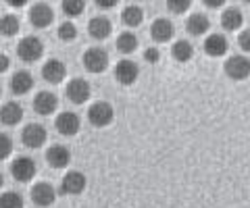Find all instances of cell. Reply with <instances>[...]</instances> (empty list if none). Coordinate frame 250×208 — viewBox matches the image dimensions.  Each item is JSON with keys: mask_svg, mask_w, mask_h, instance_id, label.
<instances>
[{"mask_svg": "<svg viewBox=\"0 0 250 208\" xmlns=\"http://www.w3.org/2000/svg\"><path fill=\"white\" fill-rule=\"evenodd\" d=\"M17 55L21 60H25V63H36V60H40L44 55V44L40 38L27 36L17 44Z\"/></svg>", "mask_w": 250, "mask_h": 208, "instance_id": "1", "label": "cell"}, {"mask_svg": "<svg viewBox=\"0 0 250 208\" xmlns=\"http://www.w3.org/2000/svg\"><path fill=\"white\" fill-rule=\"evenodd\" d=\"M88 119H90L92 125L106 127V125H111V123H113L115 111H113V106L108 102H94L90 106V111H88Z\"/></svg>", "mask_w": 250, "mask_h": 208, "instance_id": "2", "label": "cell"}, {"mask_svg": "<svg viewBox=\"0 0 250 208\" xmlns=\"http://www.w3.org/2000/svg\"><path fill=\"white\" fill-rule=\"evenodd\" d=\"M11 173H13L15 179L21 181V183L31 181L36 177V163H34V158L17 156L13 160V165H11Z\"/></svg>", "mask_w": 250, "mask_h": 208, "instance_id": "3", "label": "cell"}, {"mask_svg": "<svg viewBox=\"0 0 250 208\" xmlns=\"http://www.w3.org/2000/svg\"><path fill=\"white\" fill-rule=\"evenodd\" d=\"M225 73L231 77L233 81H244L250 77V60L246 57H229V60L225 63Z\"/></svg>", "mask_w": 250, "mask_h": 208, "instance_id": "4", "label": "cell"}, {"mask_svg": "<svg viewBox=\"0 0 250 208\" xmlns=\"http://www.w3.org/2000/svg\"><path fill=\"white\" fill-rule=\"evenodd\" d=\"M83 67L90 73H103L108 67V55L103 48H90L83 52Z\"/></svg>", "mask_w": 250, "mask_h": 208, "instance_id": "5", "label": "cell"}, {"mask_svg": "<svg viewBox=\"0 0 250 208\" xmlns=\"http://www.w3.org/2000/svg\"><path fill=\"white\" fill-rule=\"evenodd\" d=\"M85 186H88V181H85V175L82 171H69L65 177H62L61 191L67 196H80L85 189Z\"/></svg>", "mask_w": 250, "mask_h": 208, "instance_id": "6", "label": "cell"}, {"mask_svg": "<svg viewBox=\"0 0 250 208\" xmlns=\"http://www.w3.org/2000/svg\"><path fill=\"white\" fill-rule=\"evenodd\" d=\"M31 200H34L36 206L48 208V206L54 204V200H57V191H54V188L50 186V183L40 181V183H36V186L31 188Z\"/></svg>", "mask_w": 250, "mask_h": 208, "instance_id": "7", "label": "cell"}, {"mask_svg": "<svg viewBox=\"0 0 250 208\" xmlns=\"http://www.w3.org/2000/svg\"><path fill=\"white\" fill-rule=\"evenodd\" d=\"M21 140L27 148H40V146H44V142L48 140V133H46V129L42 125L29 123V125L21 132Z\"/></svg>", "mask_w": 250, "mask_h": 208, "instance_id": "8", "label": "cell"}, {"mask_svg": "<svg viewBox=\"0 0 250 208\" xmlns=\"http://www.w3.org/2000/svg\"><path fill=\"white\" fill-rule=\"evenodd\" d=\"M52 19H54V13L46 2H36L29 9V21L34 27H40V29L48 27L52 23Z\"/></svg>", "mask_w": 250, "mask_h": 208, "instance_id": "9", "label": "cell"}, {"mask_svg": "<svg viewBox=\"0 0 250 208\" xmlns=\"http://www.w3.org/2000/svg\"><path fill=\"white\" fill-rule=\"evenodd\" d=\"M23 119V106L19 102H15V100H9V102H4L0 106V123L6 127H15L19 125Z\"/></svg>", "mask_w": 250, "mask_h": 208, "instance_id": "10", "label": "cell"}, {"mask_svg": "<svg viewBox=\"0 0 250 208\" xmlns=\"http://www.w3.org/2000/svg\"><path fill=\"white\" fill-rule=\"evenodd\" d=\"M140 75V69L134 60H119L115 67V79L121 83V86H131Z\"/></svg>", "mask_w": 250, "mask_h": 208, "instance_id": "11", "label": "cell"}, {"mask_svg": "<svg viewBox=\"0 0 250 208\" xmlns=\"http://www.w3.org/2000/svg\"><path fill=\"white\" fill-rule=\"evenodd\" d=\"M67 98L71 100L73 104H83V102H88V98H90V83L85 81V79H71L69 81V86H67Z\"/></svg>", "mask_w": 250, "mask_h": 208, "instance_id": "12", "label": "cell"}, {"mask_svg": "<svg viewBox=\"0 0 250 208\" xmlns=\"http://www.w3.org/2000/svg\"><path fill=\"white\" fill-rule=\"evenodd\" d=\"M54 125H57L59 133L71 137V135H75L77 132H80L82 121H80V117H77L75 113H61L57 117V121H54Z\"/></svg>", "mask_w": 250, "mask_h": 208, "instance_id": "13", "label": "cell"}, {"mask_svg": "<svg viewBox=\"0 0 250 208\" xmlns=\"http://www.w3.org/2000/svg\"><path fill=\"white\" fill-rule=\"evenodd\" d=\"M57 106H59V100L52 92H38L36 98H34V111L38 114H42V117L52 114L54 111H57Z\"/></svg>", "mask_w": 250, "mask_h": 208, "instance_id": "14", "label": "cell"}, {"mask_svg": "<svg viewBox=\"0 0 250 208\" xmlns=\"http://www.w3.org/2000/svg\"><path fill=\"white\" fill-rule=\"evenodd\" d=\"M42 77L48 83H54V86H57V83H61L67 77L65 63H62V60H57V58H50L48 63L42 67Z\"/></svg>", "mask_w": 250, "mask_h": 208, "instance_id": "15", "label": "cell"}, {"mask_svg": "<svg viewBox=\"0 0 250 208\" xmlns=\"http://www.w3.org/2000/svg\"><path fill=\"white\" fill-rule=\"evenodd\" d=\"M46 163L52 169H65L71 163V152H69L67 146H50L48 152H46Z\"/></svg>", "mask_w": 250, "mask_h": 208, "instance_id": "16", "label": "cell"}, {"mask_svg": "<svg viewBox=\"0 0 250 208\" xmlns=\"http://www.w3.org/2000/svg\"><path fill=\"white\" fill-rule=\"evenodd\" d=\"M88 32H90V36L94 38V40H106L113 32V23L106 17H94L88 23Z\"/></svg>", "mask_w": 250, "mask_h": 208, "instance_id": "17", "label": "cell"}, {"mask_svg": "<svg viewBox=\"0 0 250 208\" xmlns=\"http://www.w3.org/2000/svg\"><path fill=\"white\" fill-rule=\"evenodd\" d=\"M150 36L156 44L169 42L171 36H173V25H171V21L169 19H156L150 27Z\"/></svg>", "mask_w": 250, "mask_h": 208, "instance_id": "18", "label": "cell"}, {"mask_svg": "<svg viewBox=\"0 0 250 208\" xmlns=\"http://www.w3.org/2000/svg\"><path fill=\"white\" fill-rule=\"evenodd\" d=\"M228 48H229V44H228V40H225V36H221V34H213V36H208L207 38V42H205V52L208 57H223L225 52H228Z\"/></svg>", "mask_w": 250, "mask_h": 208, "instance_id": "19", "label": "cell"}, {"mask_svg": "<svg viewBox=\"0 0 250 208\" xmlns=\"http://www.w3.org/2000/svg\"><path fill=\"white\" fill-rule=\"evenodd\" d=\"M34 88V77H31L29 71H17L13 75V79H11V90L15 92V94H27V92Z\"/></svg>", "mask_w": 250, "mask_h": 208, "instance_id": "20", "label": "cell"}, {"mask_svg": "<svg viewBox=\"0 0 250 208\" xmlns=\"http://www.w3.org/2000/svg\"><path fill=\"white\" fill-rule=\"evenodd\" d=\"M186 29H188V34L190 36H196V38L205 36L210 29V21H208V17H205V15L196 13V15H192V17L186 21Z\"/></svg>", "mask_w": 250, "mask_h": 208, "instance_id": "21", "label": "cell"}, {"mask_svg": "<svg viewBox=\"0 0 250 208\" xmlns=\"http://www.w3.org/2000/svg\"><path fill=\"white\" fill-rule=\"evenodd\" d=\"M244 23V15H242L240 9H225L221 15V25L228 29V32H236V29L242 27Z\"/></svg>", "mask_w": 250, "mask_h": 208, "instance_id": "22", "label": "cell"}, {"mask_svg": "<svg viewBox=\"0 0 250 208\" xmlns=\"http://www.w3.org/2000/svg\"><path fill=\"white\" fill-rule=\"evenodd\" d=\"M121 21H123L127 27H138L140 23L144 21V11L140 9V6H136V4L125 6V11L121 13Z\"/></svg>", "mask_w": 250, "mask_h": 208, "instance_id": "23", "label": "cell"}, {"mask_svg": "<svg viewBox=\"0 0 250 208\" xmlns=\"http://www.w3.org/2000/svg\"><path fill=\"white\" fill-rule=\"evenodd\" d=\"M171 57H173L175 60H179V63H186V60H190L194 57V48L190 42L186 40H179L175 42L173 46H171Z\"/></svg>", "mask_w": 250, "mask_h": 208, "instance_id": "24", "label": "cell"}, {"mask_svg": "<svg viewBox=\"0 0 250 208\" xmlns=\"http://www.w3.org/2000/svg\"><path fill=\"white\" fill-rule=\"evenodd\" d=\"M136 48H138V38L134 34L131 32L119 34V38H117V50L121 55H131V52H136Z\"/></svg>", "mask_w": 250, "mask_h": 208, "instance_id": "25", "label": "cell"}, {"mask_svg": "<svg viewBox=\"0 0 250 208\" xmlns=\"http://www.w3.org/2000/svg\"><path fill=\"white\" fill-rule=\"evenodd\" d=\"M19 19L15 17V15H4L2 19H0V34L4 38H13L15 34L19 32Z\"/></svg>", "mask_w": 250, "mask_h": 208, "instance_id": "26", "label": "cell"}, {"mask_svg": "<svg viewBox=\"0 0 250 208\" xmlns=\"http://www.w3.org/2000/svg\"><path fill=\"white\" fill-rule=\"evenodd\" d=\"M61 6H62V13H65L67 17H80L85 9V2L83 0H65Z\"/></svg>", "mask_w": 250, "mask_h": 208, "instance_id": "27", "label": "cell"}, {"mask_svg": "<svg viewBox=\"0 0 250 208\" xmlns=\"http://www.w3.org/2000/svg\"><path fill=\"white\" fill-rule=\"evenodd\" d=\"M0 208H23V198L17 191H6L0 196Z\"/></svg>", "mask_w": 250, "mask_h": 208, "instance_id": "28", "label": "cell"}, {"mask_svg": "<svg viewBox=\"0 0 250 208\" xmlns=\"http://www.w3.org/2000/svg\"><path fill=\"white\" fill-rule=\"evenodd\" d=\"M57 32H59V38H61V40H65V42H71V40H75V38H77V29H75V25H73V23H69V21H67V23H61Z\"/></svg>", "mask_w": 250, "mask_h": 208, "instance_id": "29", "label": "cell"}, {"mask_svg": "<svg viewBox=\"0 0 250 208\" xmlns=\"http://www.w3.org/2000/svg\"><path fill=\"white\" fill-rule=\"evenodd\" d=\"M13 152V140L6 133H0V160L9 158Z\"/></svg>", "mask_w": 250, "mask_h": 208, "instance_id": "30", "label": "cell"}, {"mask_svg": "<svg viewBox=\"0 0 250 208\" xmlns=\"http://www.w3.org/2000/svg\"><path fill=\"white\" fill-rule=\"evenodd\" d=\"M167 9L173 11L175 15H182L190 9V2H188V0H171V2H167Z\"/></svg>", "mask_w": 250, "mask_h": 208, "instance_id": "31", "label": "cell"}, {"mask_svg": "<svg viewBox=\"0 0 250 208\" xmlns=\"http://www.w3.org/2000/svg\"><path fill=\"white\" fill-rule=\"evenodd\" d=\"M238 44L244 52H250V29H246V32H242L238 36Z\"/></svg>", "mask_w": 250, "mask_h": 208, "instance_id": "32", "label": "cell"}, {"mask_svg": "<svg viewBox=\"0 0 250 208\" xmlns=\"http://www.w3.org/2000/svg\"><path fill=\"white\" fill-rule=\"evenodd\" d=\"M144 58H146V63H159V58H161L159 48H148L144 52Z\"/></svg>", "mask_w": 250, "mask_h": 208, "instance_id": "33", "label": "cell"}, {"mask_svg": "<svg viewBox=\"0 0 250 208\" xmlns=\"http://www.w3.org/2000/svg\"><path fill=\"white\" fill-rule=\"evenodd\" d=\"M9 67H11V58L6 57V55H2V52H0V73H4Z\"/></svg>", "mask_w": 250, "mask_h": 208, "instance_id": "34", "label": "cell"}, {"mask_svg": "<svg viewBox=\"0 0 250 208\" xmlns=\"http://www.w3.org/2000/svg\"><path fill=\"white\" fill-rule=\"evenodd\" d=\"M96 4L100 6V9H113V6H115L117 2H115V0H108V2H106V0H98Z\"/></svg>", "mask_w": 250, "mask_h": 208, "instance_id": "35", "label": "cell"}, {"mask_svg": "<svg viewBox=\"0 0 250 208\" xmlns=\"http://www.w3.org/2000/svg\"><path fill=\"white\" fill-rule=\"evenodd\" d=\"M205 4H207V6H210V9H215V6H221V2H208V0H207Z\"/></svg>", "mask_w": 250, "mask_h": 208, "instance_id": "36", "label": "cell"}, {"mask_svg": "<svg viewBox=\"0 0 250 208\" xmlns=\"http://www.w3.org/2000/svg\"><path fill=\"white\" fill-rule=\"evenodd\" d=\"M2 183H4V179H2V173H0V188H2Z\"/></svg>", "mask_w": 250, "mask_h": 208, "instance_id": "37", "label": "cell"}, {"mask_svg": "<svg viewBox=\"0 0 250 208\" xmlns=\"http://www.w3.org/2000/svg\"><path fill=\"white\" fill-rule=\"evenodd\" d=\"M0 94H2V90H0Z\"/></svg>", "mask_w": 250, "mask_h": 208, "instance_id": "38", "label": "cell"}]
</instances>
